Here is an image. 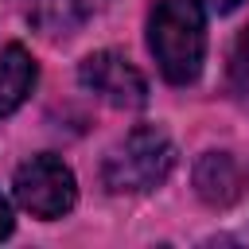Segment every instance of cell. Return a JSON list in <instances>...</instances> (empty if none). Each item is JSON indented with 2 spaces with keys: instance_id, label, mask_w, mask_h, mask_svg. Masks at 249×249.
Here are the masks:
<instances>
[{
  "instance_id": "obj_2",
  "label": "cell",
  "mask_w": 249,
  "mask_h": 249,
  "mask_svg": "<svg viewBox=\"0 0 249 249\" xmlns=\"http://www.w3.org/2000/svg\"><path fill=\"white\" fill-rule=\"evenodd\" d=\"M171 167H175V148L167 132L156 124H140L105 156L101 179L113 195H144L156 191L171 175Z\"/></svg>"
},
{
  "instance_id": "obj_9",
  "label": "cell",
  "mask_w": 249,
  "mask_h": 249,
  "mask_svg": "<svg viewBox=\"0 0 249 249\" xmlns=\"http://www.w3.org/2000/svg\"><path fill=\"white\" fill-rule=\"evenodd\" d=\"M12 233V206H8V198L0 195V241Z\"/></svg>"
},
{
  "instance_id": "obj_4",
  "label": "cell",
  "mask_w": 249,
  "mask_h": 249,
  "mask_svg": "<svg viewBox=\"0 0 249 249\" xmlns=\"http://www.w3.org/2000/svg\"><path fill=\"white\" fill-rule=\"evenodd\" d=\"M78 82L86 93H93L97 101L113 105V109H140L148 101V82L144 74L117 51H93L82 58L78 66Z\"/></svg>"
},
{
  "instance_id": "obj_7",
  "label": "cell",
  "mask_w": 249,
  "mask_h": 249,
  "mask_svg": "<svg viewBox=\"0 0 249 249\" xmlns=\"http://www.w3.org/2000/svg\"><path fill=\"white\" fill-rule=\"evenodd\" d=\"M195 187L210 206H226L237 198V163L226 152H206L195 167Z\"/></svg>"
},
{
  "instance_id": "obj_1",
  "label": "cell",
  "mask_w": 249,
  "mask_h": 249,
  "mask_svg": "<svg viewBox=\"0 0 249 249\" xmlns=\"http://www.w3.org/2000/svg\"><path fill=\"white\" fill-rule=\"evenodd\" d=\"M148 47L171 86L198 78L206 58V8L202 0H160L148 19Z\"/></svg>"
},
{
  "instance_id": "obj_10",
  "label": "cell",
  "mask_w": 249,
  "mask_h": 249,
  "mask_svg": "<svg viewBox=\"0 0 249 249\" xmlns=\"http://www.w3.org/2000/svg\"><path fill=\"white\" fill-rule=\"evenodd\" d=\"M241 0H202V8H210V12H218V16H226V12H233Z\"/></svg>"
},
{
  "instance_id": "obj_8",
  "label": "cell",
  "mask_w": 249,
  "mask_h": 249,
  "mask_svg": "<svg viewBox=\"0 0 249 249\" xmlns=\"http://www.w3.org/2000/svg\"><path fill=\"white\" fill-rule=\"evenodd\" d=\"M230 86L237 93H249V27L233 43V54H230Z\"/></svg>"
},
{
  "instance_id": "obj_6",
  "label": "cell",
  "mask_w": 249,
  "mask_h": 249,
  "mask_svg": "<svg viewBox=\"0 0 249 249\" xmlns=\"http://www.w3.org/2000/svg\"><path fill=\"white\" fill-rule=\"evenodd\" d=\"M35 78H39L35 58L19 43L0 51V117H12L27 101V93L35 89Z\"/></svg>"
},
{
  "instance_id": "obj_3",
  "label": "cell",
  "mask_w": 249,
  "mask_h": 249,
  "mask_svg": "<svg viewBox=\"0 0 249 249\" xmlns=\"http://www.w3.org/2000/svg\"><path fill=\"white\" fill-rule=\"evenodd\" d=\"M12 187H16V202L27 214L43 218V222H54V218L70 214L74 202H78L74 171L58 156H47V152L43 156H31L27 163H19Z\"/></svg>"
},
{
  "instance_id": "obj_5",
  "label": "cell",
  "mask_w": 249,
  "mask_h": 249,
  "mask_svg": "<svg viewBox=\"0 0 249 249\" xmlns=\"http://www.w3.org/2000/svg\"><path fill=\"white\" fill-rule=\"evenodd\" d=\"M101 8H105V0H23V12L31 19V27L43 31V35H51V39L74 35Z\"/></svg>"
}]
</instances>
